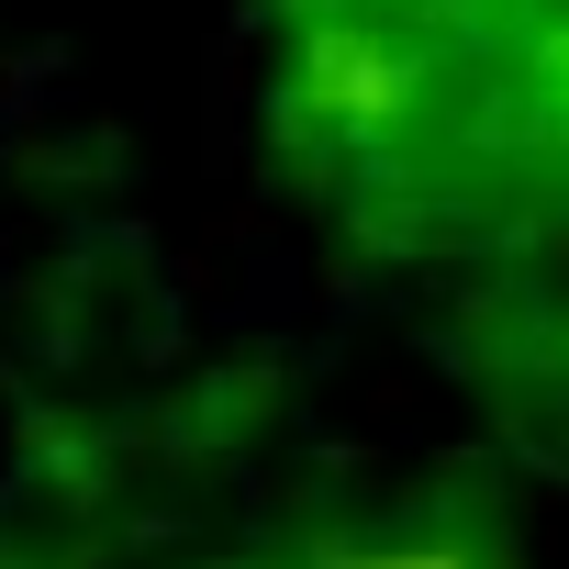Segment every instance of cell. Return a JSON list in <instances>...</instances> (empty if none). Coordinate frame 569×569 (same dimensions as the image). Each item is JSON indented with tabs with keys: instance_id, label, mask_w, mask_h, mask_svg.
<instances>
[{
	"instance_id": "obj_1",
	"label": "cell",
	"mask_w": 569,
	"mask_h": 569,
	"mask_svg": "<svg viewBox=\"0 0 569 569\" xmlns=\"http://www.w3.org/2000/svg\"><path fill=\"white\" fill-rule=\"evenodd\" d=\"M347 569H480L458 536H380V547H358Z\"/></svg>"
}]
</instances>
